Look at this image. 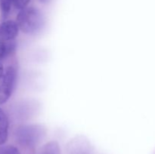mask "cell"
<instances>
[{"label": "cell", "mask_w": 155, "mask_h": 154, "mask_svg": "<svg viewBox=\"0 0 155 154\" xmlns=\"http://www.w3.org/2000/svg\"><path fill=\"white\" fill-rule=\"evenodd\" d=\"M9 122L5 112L0 108V146L4 145L8 137Z\"/></svg>", "instance_id": "obj_5"}, {"label": "cell", "mask_w": 155, "mask_h": 154, "mask_svg": "<svg viewBox=\"0 0 155 154\" xmlns=\"http://www.w3.org/2000/svg\"><path fill=\"white\" fill-rule=\"evenodd\" d=\"M30 2V0H14V7L15 8L21 10V9L27 7V5L29 4Z\"/></svg>", "instance_id": "obj_10"}, {"label": "cell", "mask_w": 155, "mask_h": 154, "mask_svg": "<svg viewBox=\"0 0 155 154\" xmlns=\"http://www.w3.org/2000/svg\"><path fill=\"white\" fill-rule=\"evenodd\" d=\"M20 28L16 21L12 20H5L0 24V40L8 41L15 40L18 36Z\"/></svg>", "instance_id": "obj_4"}, {"label": "cell", "mask_w": 155, "mask_h": 154, "mask_svg": "<svg viewBox=\"0 0 155 154\" xmlns=\"http://www.w3.org/2000/svg\"><path fill=\"white\" fill-rule=\"evenodd\" d=\"M18 72L14 66H9L5 69L0 80V104L7 102L12 96L16 85Z\"/></svg>", "instance_id": "obj_3"}, {"label": "cell", "mask_w": 155, "mask_h": 154, "mask_svg": "<svg viewBox=\"0 0 155 154\" xmlns=\"http://www.w3.org/2000/svg\"><path fill=\"white\" fill-rule=\"evenodd\" d=\"M39 154H61V148L58 142L51 140L42 147Z\"/></svg>", "instance_id": "obj_7"}, {"label": "cell", "mask_w": 155, "mask_h": 154, "mask_svg": "<svg viewBox=\"0 0 155 154\" xmlns=\"http://www.w3.org/2000/svg\"><path fill=\"white\" fill-rule=\"evenodd\" d=\"M17 48V42L15 40L4 41L0 40V60L6 58L15 53Z\"/></svg>", "instance_id": "obj_6"}, {"label": "cell", "mask_w": 155, "mask_h": 154, "mask_svg": "<svg viewBox=\"0 0 155 154\" xmlns=\"http://www.w3.org/2000/svg\"><path fill=\"white\" fill-rule=\"evenodd\" d=\"M46 135V127L42 124L21 125L15 131V137L20 144L33 146L37 144Z\"/></svg>", "instance_id": "obj_2"}, {"label": "cell", "mask_w": 155, "mask_h": 154, "mask_svg": "<svg viewBox=\"0 0 155 154\" xmlns=\"http://www.w3.org/2000/svg\"><path fill=\"white\" fill-rule=\"evenodd\" d=\"M16 22L20 30L27 35H37L45 29L46 19L44 14L36 7H26L20 10Z\"/></svg>", "instance_id": "obj_1"}, {"label": "cell", "mask_w": 155, "mask_h": 154, "mask_svg": "<svg viewBox=\"0 0 155 154\" xmlns=\"http://www.w3.org/2000/svg\"><path fill=\"white\" fill-rule=\"evenodd\" d=\"M0 154H21L19 149L12 145L0 146Z\"/></svg>", "instance_id": "obj_9"}, {"label": "cell", "mask_w": 155, "mask_h": 154, "mask_svg": "<svg viewBox=\"0 0 155 154\" xmlns=\"http://www.w3.org/2000/svg\"><path fill=\"white\" fill-rule=\"evenodd\" d=\"M5 72V69H4V66H3L2 63L0 62V80H1L3 74H4Z\"/></svg>", "instance_id": "obj_11"}, {"label": "cell", "mask_w": 155, "mask_h": 154, "mask_svg": "<svg viewBox=\"0 0 155 154\" xmlns=\"http://www.w3.org/2000/svg\"><path fill=\"white\" fill-rule=\"evenodd\" d=\"M12 6H14V0H0L2 20L5 21L7 17L10 14Z\"/></svg>", "instance_id": "obj_8"}, {"label": "cell", "mask_w": 155, "mask_h": 154, "mask_svg": "<svg viewBox=\"0 0 155 154\" xmlns=\"http://www.w3.org/2000/svg\"><path fill=\"white\" fill-rule=\"evenodd\" d=\"M50 1H51V0H39V2L42 3H43V4H47V3L49 2Z\"/></svg>", "instance_id": "obj_12"}]
</instances>
